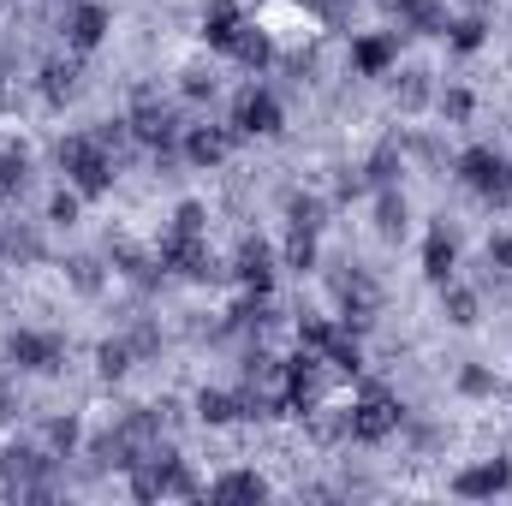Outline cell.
<instances>
[{"label": "cell", "instance_id": "obj_1", "mask_svg": "<svg viewBox=\"0 0 512 506\" xmlns=\"http://www.w3.org/2000/svg\"><path fill=\"white\" fill-rule=\"evenodd\" d=\"M161 268H173V274H185V280H209V274H215V256L203 245V209H197V203H179L173 233L161 239Z\"/></svg>", "mask_w": 512, "mask_h": 506}, {"label": "cell", "instance_id": "obj_2", "mask_svg": "<svg viewBox=\"0 0 512 506\" xmlns=\"http://www.w3.org/2000/svg\"><path fill=\"white\" fill-rule=\"evenodd\" d=\"M131 495H137V501H161V495H179V501H185V495H197V477H191L167 447H155L149 459L131 465Z\"/></svg>", "mask_w": 512, "mask_h": 506}, {"label": "cell", "instance_id": "obj_3", "mask_svg": "<svg viewBox=\"0 0 512 506\" xmlns=\"http://www.w3.org/2000/svg\"><path fill=\"white\" fill-rule=\"evenodd\" d=\"M60 167L72 173V185H78L84 197H102V191L114 185V161H108V149H102L96 137H66V143H60Z\"/></svg>", "mask_w": 512, "mask_h": 506}, {"label": "cell", "instance_id": "obj_4", "mask_svg": "<svg viewBox=\"0 0 512 506\" xmlns=\"http://www.w3.org/2000/svg\"><path fill=\"white\" fill-rule=\"evenodd\" d=\"M459 179H465L477 197H489V203H512V167L495 149H465V155H459Z\"/></svg>", "mask_w": 512, "mask_h": 506}, {"label": "cell", "instance_id": "obj_5", "mask_svg": "<svg viewBox=\"0 0 512 506\" xmlns=\"http://www.w3.org/2000/svg\"><path fill=\"white\" fill-rule=\"evenodd\" d=\"M298 346H304L310 358H322V364L346 370V376H358V364H364V358H358V340H352V334H340V328H328V322H316V316L298 328Z\"/></svg>", "mask_w": 512, "mask_h": 506}, {"label": "cell", "instance_id": "obj_6", "mask_svg": "<svg viewBox=\"0 0 512 506\" xmlns=\"http://www.w3.org/2000/svg\"><path fill=\"white\" fill-rule=\"evenodd\" d=\"M393 423H399V405L387 399L382 387H364V399L352 405V417H346V429L358 435V441H387L393 435Z\"/></svg>", "mask_w": 512, "mask_h": 506}, {"label": "cell", "instance_id": "obj_7", "mask_svg": "<svg viewBox=\"0 0 512 506\" xmlns=\"http://www.w3.org/2000/svg\"><path fill=\"white\" fill-rule=\"evenodd\" d=\"M126 126H131V137H143V143H149V149H155L161 161L173 155V114H167V108H161L155 96H137V108H131Z\"/></svg>", "mask_w": 512, "mask_h": 506}, {"label": "cell", "instance_id": "obj_8", "mask_svg": "<svg viewBox=\"0 0 512 506\" xmlns=\"http://www.w3.org/2000/svg\"><path fill=\"white\" fill-rule=\"evenodd\" d=\"M233 126L245 131V137H274V131H280V102L251 84V90L233 102Z\"/></svg>", "mask_w": 512, "mask_h": 506}, {"label": "cell", "instance_id": "obj_9", "mask_svg": "<svg viewBox=\"0 0 512 506\" xmlns=\"http://www.w3.org/2000/svg\"><path fill=\"white\" fill-rule=\"evenodd\" d=\"M0 495H48L42 459L36 453H6L0 459Z\"/></svg>", "mask_w": 512, "mask_h": 506}, {"label": "cell", "instance_id": "obj_10", "mask_svg": "<svg viewBox=\"0 0 512 506\" xmlns=\"http://www.w3.org/2000/svg\"><path fill=\"white\" fill-rule=\"evenodd\" d=\"M12 364L18 370H60V340L54 334H12Z\"/></svg>", "mask_w": 512, "mask_h": 506}, {"label": "cell", "instance_id": "obj_11", "mask_svg": "<svg viewBox=\"0 0 512 506\" xmlns=\"http://www.w3.org/2000/svg\"><path fill=\"white\" fill-rule=\"evenodd\" d=\"M334 292H340V304H346V322H370V316H376V286H370L364 274H340Z\"/></svg>", "mask_w": 512, "mask_h": 506}, {"label": "cell", "instance_id": "obj_12", "mask_svg": "<svg viewBox=\"0 0 512 506\" xmlns=\"http://www.w3.org/2000/svg\"><path fill=\"white\" fill-rule=\"evenodd\" d=\"M239 280L251 286L256 298L268 292V280H274V256H268V245H262V239H245V245H239Z\"/></svg>", "mask_w": 512, "mask_h": 506}, {"label": "cell", "instance_id": "obj_13", "mask_svg": "<svg viewBox=\"0 0 512 506\" xmlns=\"http://www.w3.org/2000/svg\"><path fill=\"white\" fill-rule=\"evenodd\" d=\"M227 149H233V131L221 126H197L185 137V155L197 161V167H215V161H227Z\"/></svg>", "mask_w": 512, "mask_h": 506}, {"label": "cell", "instance_id": "obj_14", "mask_svg": "<svg viewBox=\"0 0 512 506\" xmlns=\"http://www.w3.org/2000/svg\"><path fill=\"white\" fill-rule=\"evenodd\" d=\"M239 6L233 0H209V12H203V36H209V48H233V36H239Z\"/></svg>", "mask_w": 512, "mask_h": 506}, {"label": "cell", "instance_id": "obj_15", "mask_svg": "<svg viewBox=\"0 0 512 506\" xmlns=\"http://www.w3.org/2000/svg\"><path fill=\"white\" fill-rule=\"evenodd\" d=\"M507 483H512L507 465H477V471H459V483H453V489H459L465 501H483V495H501Z\"/></svg>", "mask_w": 512, "mask_h": 506}, {"label": "cell", "instance_id": "obj_16", "mask_svg": "<svg viewBox=\"0 0 512 506\" xmlns=\"http://www.w3.org/2000/svg\"><path fill=\"white\" fill-rule=\"evenodd\" d=\"M42 96H48L54 108L72 102V96H78V66H72V60H48V66H42Z\"/></svg>", "mask_w": 512, "mask_h": 506}, {"label": "cell", "instance_id": "obj_17", "mask_svg": "<svg viewBox=\"0 0 512 506\" xmlns=\"http://www.w3.org/2000/svg\"><path fill=\"white\" fill-rule=\"evenodd\" d=\"M102 30H108V12H102V6H78V12H72V24H66L72 48H96V42H102Z\"/></svg>", "mask_w": 512, "mask_h": 506}, {"label": "cell", "instance_id": "obj_18", "mask_svg": "<svg viewBox=\"0 0 512 506\" xmlns=\"http://www.w3.org/2000/svg\"><path fill=\"white\" fill-rule=\"evenodd\" d=\"M352 60H358V72H364V78L387 72V66H393V36H364V42L352 48Z\"/></svg>", "mask_w": 512, "mask_h": 506}, {"label": "cell", "instance_id": "obj_19", "mask_svg": "<svg viewBox=\"0 0 512 506\" xmlns=\"http://www.w3.org/2000/svg\"><path fill=\"white\" fill-rule=\"evenodd\" d=\"M423 274L441 280V286L453 280V239H447V233H429V245H423Z\"/></svg>", "mask_w": 512, "mask_h": 506}, {"label": "cell", "instance_id": "obj_20", "mask_svg": "<svg viewBox=\"0 0 512 506\" xmlns=\"http://www.w3.org/2000/svg\"><path fill=\"white\" fill-rule=\"evenodd\" d=\"M227 54H233L239 66H268V54H274V48H268V36H262V30L239 24V36H233V48H227Z\"/></svg>", "mask_w": 512, "mask_h": 506}, {"label": "cell", "instance_id": "obj_21", "mask_svg": "<svg viewBox=\"0 0 512 506\" xmlns=\"http://www.w3.org/2000/svg\"><path fill=\"white\" fill-rule=\"evenodd\" d=\"M262 495H268V483L251 477V471H233V477L215 483V501H262Z\"/></svg>", "mask_w": 512, "mask_h": 506}, {"label": "cell", "instance_id": "obj_22", "mask_svg": "<svg viewBox=\"0 0 512 506\" xmlns=\"http://www.w3.org/2000/svg\"><path fill=\"white\" fill-rule=\"evenodd\" d=\"M24 173H30V167H24V149L0 137V197H12V191H24Z\"/></svg>", "mask_w": 512, "mask_h": 506}, {"label": "cell", "instance_id": "obj_23", "mask_svg": "<svg viewBox=\"0 0 512 506\" xmlns=\"http://www.w3.org/2000/svg\"><path fill=\"white\" fill-rule=\"evenodd\" d=\"M387 6H393L411 30H441V6H435V0H387Z\"/></svg>", "mask_w": 512, "mask_h": 506}, {"label": "cell", "instance_id": "obj_24", "mask_svg": "<svg viewBox=\"0 0 512 506\" xmlns=\"http://www.w3.org/2000/svg\"><path fill=\"white\" fill-rule=\"evenodd\" d=\"M197 411H203V423H233V417H245L239 393H203V399H197Z\"/></svg>", "mask_w": 512, "mask_h": 506}, {"label": "cell", "instance_id": "obj_25", "mask_svg": "<svg viewBox=\"0 0 512 506\" xmlns=\"http://www.w3.org/2000/svg\"><path fill=\"white\" fill-rule=\"evenodd\" d=\"M286 262H292V268H310V262H316V227H298V221H292V239H286Z\"/></svg>", "mask_w": 512, "mask_h": 506}, {"label": "cell", "instance_id": "obj_26", "mask_svg": "<svg viewBox=\"0 0 512 506\" xmlns=\"http://www.w3.org/2000/svg\"><path fill=\"white\" fill-rule=\"evenodd\" d=\"M114 262H126V274H131V280H137V286H155V268H149V262H143V256L131 251L126 239H120V245H114Z\"/></svg>", "mask_w": 512, "mask_h": 506}, {"label": "cell", "instance_id": "obj_27", "mask_svg": "<svg viewBox=\"0 0 512 506\" xmlns=\"http://www.w3.org/2000/svg\"><path fill=\"white\" fill-rule=\"evenodd\" d=\"M376 227H382V239H399V233H405V203H399L393 191L382 197V221H376Z\"/></svg>", "mask_w": 512, "mask_h": 506}, {"label": "cell", "instance_id": "obj_28", "mask_svg": "<svg viewBox=\"0 0 512 506\" xmlns=\"http://www.w3.org/2000/svg\"><path fill=\"white\" fill-rule=\"evenodd\" d=\"M447 316H453L459 328H471V322H477V298H471V292H447Z\"/></svg>", "mask_w": 512, "mask_h": 506}, {"label": "cell", "instance_id": "obj_29", "mask_svg": "<svg viewBox=\"0 0 512 506\" xmlns=\"http://www.w3.org/2000/svg\"><path fill=\"white\" fill-rule=\"evenodd\" d=\"M453 48H459V54H471V48H483V24H477V18H465V24H453Z\"/></svg>", "mask_w": 512, "mask_h": 506}, {"label": "cell", "instance_id": "obj_30", "mask_svg": "<svg viewBox=\"0 0 512 506\" xmlns=\"http://www.w3.org/2000/svg\"><path fill=\"white\" fill-rule=\"evenodd\" d=\"M120 370H126V346L108 340V346H102V376H120Z\"/></svg>", "mask_w": 512, "mask_h": 506}, {"label": "cell", "instance_id": "obj_31", "mask_svg": "<svg viewBox=\"0 0 512 506\" xmlns=\"http://www.w3.org/2000/svg\"><path fill=\"white\" fill-rule=\"evenodd\" d=\"M48 441L60 447V453H72V441H78V423L66 417V423H48Z\"/></svg>", "mask_w": 512, "mask_h": 506}, {"label": "cell", "instance_id": "obj_32", "mask_svg": "<svg viewBox=\"0 0 512 506\" xmlns=\"http://www.w3.org/2000/svg\"><path fill=\"white\" fill-rule=\"evenodd\" d=\"M489 262H495V268H501V274H512V239H507V233H501V239H495V245H489Z\"/></svg>", "mask_w": 512, "mask_h": 506}, {"label": "cell", "instance_id": "obj_33", "mask_svg": "<svg viewBox=\"0 0 512 506\" xmlns=\"http://www.w3.org/2000/svg\"><path fill=\"white\" fill-rule=\"evenodd\" d=\"M54 221H78V197H72V191L54 197Z\"/></svg>", "mask_w": 512, "mask_h": 506}, {"label": "cell", "instance_id": "obj_34", "mask_svg": "<svg viewBox=\"0 0 512 506\" xmlns=\"http://www.w3.org/2000/svg\"><path fill=\"white\" fill-rule=\"evenodd\" d=\"M72 280H78L84 292H96V280H102V274H96V262H72Z\"/></svg>", "mask_w": 512, "mask_h": 506}, {"label": "cell", "instance_id": "obj_35", "mask_svg": "<svg viewBox=\"0 0 512 506\" xmlns=\"http://www.w3.org/2000/svg\"><path fill=\"white\" fill-rule=\"evenodd\" d=\"M447 114H453V120H465V114H471V96H465V90H453V96H447Z\"/></svg>", "mask_w": 512, "mask_h": 506}]
</instances>
